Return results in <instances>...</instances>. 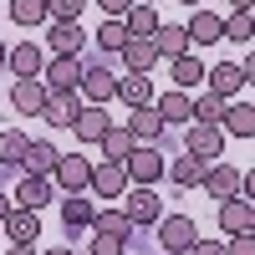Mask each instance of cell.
Masks as SVG:
<instances>
[{
    "label": "cell",
    "mask_w": 255,
    "mask_h": 255,
    "mask_svg": "<svg viewBox=\"0 0 255 255\" xmlns=\"http://www.w3.org/2000/svg\"><path fill=\"white\" fill-rule=\"evenodd\" d=\"M230 10H255V0H230Z\"/></svg>",
    "instance_id": "c3c4849f"
},
{
    "label": "cell",
    "mask_w": 255,
    "mask_h": 255,
    "mask_svg": "<svg viewBox=\"0 0 255 255\" xmlns=\"http://www.w3.org/2000/svg\"><path fill=\"white\" fill-rule=\"evenodd\" d=\"M82 102H97V108H108V102L118 97V72L102 67L97 56H82Z\"/></svg>",
    "instance_id": "6da1fadb"
},
{
    "label": "cell",
    "mask_w": 255,
    "mask_h": 255,
    "mask_svg": "<svg viewBox=\"0 0 255 255\" xmlns=\"http://www.w3.org/2000/svg\"><path fill=\"white\" fill-rule=\"evenodd\" d=\"M118 56H123V67H128V72H153L158 61H163L158 46H153V36H128V46H123Z\"/></svg>",
    "instance_id": "9a60e30c"
},
{
    "label": "cell",
    "mask_w": 255,
    "mask_h": 255,
    "mask_svg": "<svg viewBox=\"0 0 255 255\" xmlns=\"http://www.w3.org/2000/svg\"><path fill=\"white\" fill-rule=\"evenodd\" d=\"M87 194H97V199H123L128 194V168L123 163H108V158H102V163H92V184H87Z\"/></svg>",
    "instance_id": "9c48e42d"
},
{
    "label": "cell",
    "mask_w": 255,
    "mask_h": 255,
    "mask_svg": "<svg viewBox=\"0 0 255 255\" xmlns=\"http://www.w3.org/2000/svg\"><path fill=\"white\" fill-rule=\"evenodd\" d=\"M5 56H10V46H5V41H0V67H5Z\"/></svg>",
    "instance_id": "681fc988"
},
{
    "label": "cell",
    "mask_w": 255,
    "mask_h": 255,
    "mask_svg": "<svg viewBox=\"0 0 255 255\" xmlns=\"http://www.w3.org/2000/svg\"><path fill=\"white\" fill-rule=\"evenodd\" d=\"M179 5H189V10H194V5H204V0H179Z\"/></svg>",
    "instance_id": "816d5d0a"
},
{
    "label": "cell",
    "mask_w": 255,
    "mask_h": 255,
    "mask_svg": "<svg viewBox=\"0 0 255 255\" xmlns=\"http://www.w3.org/2000/svg\"><path fill=\"white\" fill-rule=\"evenodd\" d=\"M123 245H128V240H118V235H97V230H92L87 255H123Z\"/></svg>",
    "instance_id": "f35d334b"
},
{
    "label": "cell",
    "mask_w": 255,
    "mask_h": 255,
    "mask_svg": "<svg viewBox=\"0 0 255 255\" xmlns=\"http://www.w3.org/2000/svg\"><path fill=\"white\" fill-rule=\"evenodd\" d=\"M225 138H255V102H225Z\"/></svg>",
    "instance_id": "603a6c76"
},
{
    "label": "cell",
    "mask_w": 255,
    "mask_h": 255,
    "mask_svg": "<svg viewBox=\"0 0 255 255\" xmlns=\"http://www.w3.org/2000/svg\"><path fill=\"white\" fill-rule=\"evenodd\" d=\"M128 184H148L153 189L163 174H168V158H163V143H138L133 153H128Z\"/></svg>",
    "instance_id": "7a4b0ae2"
},
{
    "label": "cell",
    "mask_w": 255,
    "mask_h": 255,
    "mask_svg": "<svg viewBox=\"0 0 255 255\" xmlns=\"http://www.w3.org/2000/svg\"><path fill=\"white\" fill-rule=\"evenodd\" d=\"M123 26H128V36H153L163 20H158V10L153 5H143V0H133V10L123 15Z\"/></svg>",
    "instance_id": "1f68e13d"
},
{
    "label": "cell",
    "mask_w": 255,
    "mask_h": 255,
    "mask_svg": "<svg viewBox=\"0 0 255 255\" xmlns=\"http://www.w3.org/2000/svg\"><path fill=\"white\" fill-rule=\"evenodd\" d=\"M240 72H245V82H250V87H255V51H250V56L240 61Z\"/></svg>",
    "instance_id": "ee69618b"
},
{
    "label": "cell",
    "mask_w": 255,
    "mask_h": 255,
    "mask_svg": "<svg viewBox=\"0 0 255 255\" xmlns=\"http://www.w3.org/2000/svg\"><path fill=\"white\" fill-rule=\"evenodd\" d=\"M189 255H225V245H220V240H194Z\"/></svg>",
    "instance_id": "60d3db41"
},
{
    "label": "cell",
    "mask_w": 255,
    "mask_h": 255,
    "mask_svg": "<svg viewBox=\"0 0 255 255\" xmlns=\"http://www.w3.org/2000/svg\"><path fill=\"white\" fill-rule=\"evenodd\" d=\"M51 184L61 189V194H87V184H92V163L82 158V153H61L56 168H51Z\"/></svg>",
    "instance_id": "5b68a950"
},
{
    "label": "cell",
    "mask_w": 255,
    "mask_h": 255,
    "mask_svg": "<svg viewBox=\"0 0 255 255\" xmlns=\"http://www.w3.org/2000/svg\"><path fill=\"white\" fill-rule=\"evenodd\" d=\"M92 41H97V51H123V46H128V26H123L118 15H108V20H102V31H97Z\"/></svg>",
    "instance_id": "836d02e7"
},
{
    "label": "cell",
    "mask_w": 255,
    "mask_h": 255,
    "mask_svg": "<svg viewBox=\"0 0 255 255\" xmlns=\"http://www.w3.org/2000/svg\"><path fill=\"white\" fill-rule=\"evenodd\" d=\"M184 153H194L199 163H220V153H225V128L220 123H189Z\"/></svg>",
    "instance_id": "277c9868"
},
{
    "label": "cell",
    "mask_w": 255,
    "mask_h": 255,
    "mask_svg": "<svg viewBox=\"0 0 255 255\" xmlns=\"http://www.w3.org/2000/svg\"><path fill=\"white\" fill-rule=\"evenodd\" d=\"M56 158H61V148H56L51 138H31V148H26V158H20V174H46V179H51V168H56Z\"/></svg>",
    "instance_id": "ffe728a7"
},
{
    "label": "cell",
    "mask_w": 255,
    "mask_h": 255,
    "mask_svg": "<svg viewBox=\"0 0 255 255\" xmlns=\"http://www.w3.org/2000/svg\"><path fill=\"white\" fill-rule=\"evenodd\" d=\"M168 82L174 87H204V61H194V56H179V61H168Z\"/></svg>",
    "instance_id": "4dcf8cb0"
},
{
    "label": "cell",
    "mask_w": 255,
    "mask_h": 255,
    "mask_svg": "<svg viewBox=\"0 0 255 255\" xmlns=\"http://www.w3.org/2000/svg\"><path fill=\"white\" fill-rule=\"evenodd\" d=\"M10 20L15 26H41V20H51L46 0H10Z\"/></svg>",
    "instance_id": "d590c367"
},
{
    "label": "cell",
    "mask_w": 255,
    "mask_h": 255,
    "mask_svg": "<svg viewBox=\"0 0 255 255\" xmlns=\"http://www.w3.org/2000/svg\"><path fill=\"white\" fill-rule=\"evenodd\" d=\"M123 209H128V220H133V230H138V225H158V220H163V199H158L148 184H128Z\"/></svg>",
    "instance_id": "8992f818"
},
{
    "label": "cell",
    "mask_w": 255,
    "mask_h": 255,
    "mask_svg": "<svg viewBox=\"0 0 255 255\" xmlns=\"http://www.w3.org/2000/svg\"><path fill=\"white\" fill-rule=\"evenodd\" d=\"M61 220H67V235H82V230H92L97 204L87 194H67V199H61Z\"/></svg>",
    "instance_id": "44dd1931"
},
{
    "label": "cell",
    "mask_w": 255,
    "mask_h": 255,
    "mask_svg": "<svg viewBox=\"0 0 255 255\" xmlns=\"http://www.w3.org/2000/svg\"><path fill=\"white\" fill-rule=\"evenodd\" d=\"M5 67H10L15 77H41V72H46V67H41V46H36V41H20V46H10Z\"/></svg>",
    "instance_id": "f1b7e54d"
},
{
    "label": "cell",
    "mask_w": 255,
    "mask_h": 255,
    "mask_svg": "<svg viewBox=\"0 0 255 255\" xmlns=\"http://www.w3.org/2000/svg\"><path fill=\"white\" fill-rule=\"evenodd\" d=\"M204 168L209 163H199L194 153H179V158H168V179H174V189H199L204 184Z\"/></svg>",
    "instance_id": "4316f807"
},
{
    "label": "cell",
    "mask_w": 255,
    "mask_h": 255,
    "mask_svg": "<svg viewBox=\"0 0 255 255\" xmlns=\"http://www.w3.org/2000/svg\"><path fill=\"white\" fill-rule=\"evenodd\" d=\"M77 113H82V97H77V92H51L46 108H41V123H51V128H72Z\"/></svg>",
    "instance_id": "d6986e66"
},
{
    "label": "cell",
    "mask_w": 255,
    "mask_h": 255,
    "mask_svg": "<svg viewBox=\"0 0 255 255\" xmlns=\"http://www.w3.org/2000/svg\"><path fill=\"white\" fill-rule=\"evenodd\" d=\"M102 158H108V163H128V153H133V148H138V138L133 133H128V123H113L108 128V133H102Z\"/></svg>",
    "instance_id": "d4e9b609"
},
{
    "label": "cell",
    "mask_w": 255,
    "mask_h": 255,
    "mask_svg": "<svg viewBox=\"0 0 255 255\" xmlns=\"http://www.w3.org/2000/svg\"><path fill=\"white\" fill-rule=\"evenodd\" d=\"M240 194H245V199H255V168H250V174H240Z\"/></svg>",
    "instance_id": "7bdbcfd3"
},
{
    "label": "cell",
    "mask_w": 255,
    "mask_h": 255,
    "mask_svg": "<svg viewBox=\"0 0 255 255\" xmlns=\"http://www.w3.org/2000/svg\"><path fill=\"white\" fill-rule=\"evenodd\" d=\"M10 209H15V199L5 194V189H0V225H5V215H10Z\"/></svg>",
    "instance_id": "f6af8a7d"
},
{
    "label": "cell",
    "mask_w": 255,
    "mask_h": 255,
    "mask_svg": "<svg viewBox=\"0 0 255 255\" xmlns=\"http://www.w3.org/2000/svg\"><path fill=\"white\" fill-rule=\"evenodd\" d=\"M220 118H225V97H215V92L204 87L194 97V123H220Z\"/></svg>",
    "instance_id": "8d00e7d4"
},
{
    "label": "cell",
    "mask_w": 255,
    "mask_h": 255,
    "mask_svg": "<svg viewBox=\"0 0 255 255\" xmlns=\"http://www.w3.org/2000/svg\"><path fill=\"white\" fill-rule=\"evenodd\" d=\"M204 87L215 92V97H225V102H235V92L245 87V72H240V61H220V67H209Z\"/></svg>",
    "instance_id": "2e32d148"
},
{
    "label": "cell",
    "mask_w": 255,
    "mask_h": 255,
    "mask_svg": "<svg viewBox=\"0 0 255 255\" xmlns=\"http://www.w3.org/2000/svg\"><path fill=\"white\" fill-rule=\"evenodd\" d=\"M153 46H158L163 61H179V56H189V46H194V41H189L184 26H158V31H153Z\"/></svg>",
    "instance_id": "83f0119b"
},
{
    "label": "cell",
    "mask_w": 255,
    "mask_h": 255,
    "mask_svg": "<svg viewBox=\"0 0 255 255\" xmlns=\"http://www.w3.org/2000/svg\"><path fill=\"white\" fill-rule=\"evenodd\" d=\"M97 5H102V10H108V15H118V20H123L128 10H133V0H97Z\"/></svg>",
    "instance_id": "b9f144b4"
},
{
    "label": "cell",
    "mask_w": 255,
    "mask_h": 255,
    "mask_svg": "<svg viewBox=\"0 0 255 255\" xmlns=\"http://www.w3.org/2000/svg\"><path fill=\"white\" fill-rule=\"evenodd\" d=\"M220 230H225V240H230V235H245V230H250V199H245V194L220 199Z\"/></svg>",
    "instance_id": "484cf974"
},
{
    "label": "cell",
    "mask_w": 255,
    "mask_h": 255,
    "mask_svg": "<svg viewBox=\"0 0 255 255\" xmlns=\"http://www.w3.org/2000/svg\"><path fill=\"white\" fill-rule=\"evenodd\" d=\"M225 255H255V235L245 230V235H230L225 240Z\"/></svg>",
    "instance_id": "ab89813d"
},
{
    "label": "cell",
    "mask_w": 255,
    "mask_h": 255,
    "mask_svg": "<svg viewBox=\"0 0 255 255\" xmlns=\"http://www.w3.org/2000/svg\"><path fill=\"white\" fill-rule=\"evenodd\" d=\"M184 31H189L194 46H220V41H225V15L209 10V5H194V15L184 20Z\"/></svg>",
    "instance_id": "ba28073f"
},
{
    "label": "cell",
    "mask_w": 255,
    "mask_h": 255,
    "mask_svg": "<svg viewBox=\"0 0 255 255\" xmlns=\"http://www.w3.org/2000/svg\"><path fill=\"white\" fill-rule=\"evenodd\" d=\"M56 199V184L46 179V174H20V184H15V204H26V209H46Z\"/></svg>",
    "instance_id": "5bb4252c"
},
{
    "label": "cell",
    "mask_w": 255,
    "mask_h": 255,
    "mask_svg": "<svg viewBox=\"0 0 255 255\" xmlns=\"http://www.w3.org/2000/svg\"><path fill=\"white\" fill-rule=\"evenodd\" d=\"M82 20H51L46 26V51L51 56H82Z\"/></svg>",
    "instance_id": "7c38bea8"
},
{
    "label": "cell",
    "mask_w": 255,
    "mask_h": 255,
    "mask_svg": "<svg viewBox=\"0 0 255 255\" xmlns=\"http://www.w3.org/2000/svg\"><path fill=\"white\" fill-rule=\"evenodd\" d=\"M5 255H41L36 245H5Z\"/></svg>",
    "instance_id": "bcb514c9"
},
{
    "label": "cell",
    "mask_w": 255,
    "mask_h": 255,
    "mask_svg": "<svg viewBox=\"0 0 255 255\" xmlns=\"http://www.w3.org/2000/svg\"><path fill=\"white\" fill-rule=\"evenodd\" d=\"M82 5L87 0H46V15L51 20H82Z\"/></svg>",
    "instance_id": "74e56055"
},
{
    "label": "cell",
    "mask_w": 255,
    "mask_h": 255,
    "mask_svg": "<svg viewBox=\"0 0 255 255\" xmlns=\"http://www.w3.org/2000/svg\"><path fill=\"white\" fill-rule=\"evenodd\" d=\"M0 230H5V240H10V245H36V240H41V209L15 204L10 215H5V225H0Z\"/></svg>",
    "instance_id": "30bf717a"
},
{
    "label": "cell",
    "mask_w": 255,
    "mask_h": 255,
    "mask_svg": "<svg viewBox=\"0 0 255 255\" xmlns=\"http://www.w3.org/2000/svg\"><path fill=\"white\" fill-rule=\"evenodd\" d=\"M250 235H255V199H250Z\"/></svg>",
    "instance_id": "f907efd6"
},
{
    "label": "cell",
    "mask_w": 255,
    "mask_h": 255,
    "mask_svg": "<svg viewBox=\"0 0 255 255\" xmlns=\"http://www.w3.org/2000/svg\"><path fill=\"white\" fill-rule=\"evenodd\" d=\"M118 97H123V108H148L158 92L148 82V72H128V77H118Z\"/></svg>",
    "instance_id": "cb8c5ba5"
},
{
    "label": "cell",
    "mask_w": 255,
    "mask_h": 255,
    "mask_svg": "<svg viewBox=\"0 0 255 255\" xmlns=\"http://www.w3.org/2000/svg\"><path fill=\"white\" fill-rule=\"evenodd\" d=\"M113 128V118H108V108H97V102H82V113H77V123H72V133L82 138V143H102V133Z\"/></svg>",
    "instance_id": "e0dca14e"
},
{
    "label": "cell",
    "mask_w": 255,
    "mask_h": 255,
    "mask_svg": "<svg viewBox=\"0 0 255 255\" xmlns=\"http://www.w3.org/2000/svg\"><path fill=\"white\" fill-rule=\"evenodd\" d=\"M41 255H77L72 245H51V250H41Z\"/></svg>",
    "instance_id": "7dc6e473"
},
{
    "label": "cell",
    "mask_w": 255,
    "mask_h": 255,
    "mask_svg": "<svg viewBox=\"0 0 255 255\" xmlns=\"http://www.w3.org/2000/svg\"><path fill=\"white\" fill-rule=\"evenodd\" d=\"M153 235H158L163 255H189V245L199 240V225L189 220V215H163V220L153 225Z\"/></svg>",
    "instance_id": "3957f363"
},
{
    "label": "cell",
    "mask_w": 255,
    "mask_h": 255,
    "mask_svg": "<svg viewBox=\"0 0 255 255\" xmlns=\"http://www.w3.org/2000/svg\"><path fill=\"white\" fill-rule=\"evenodd\" d=\"M153 108L163 123H194V97H189L184 87H168L163 97H153Z\"/></svg>",
    "instance_id": "7402d4cb"
},
{
    "label": "cell",
    "mask_w": 255,
    "mask_h": 255,
    "mask_svg": "<svg viewBox=\"0 0 255 255\" xmlns=\"http://www.w3.org/2000/svg\"><path fill=\"white\" fill-rule=\"evenodd\" d=\"M41 82H46L51 92H77L82 87V56H51Z\"/></svg>",
    "instance_id": "8fae6325"
},
{
    "label": "cell",
    "mask_w": 255,
    "mask_h": 255,
    "mask_svg": "<svg viewBox=\"0 0 255 255\" xmlns=\"http://www.w3.org/2000/svg\"><path fill=\"white\" fill-rule=\"evenodd\" d=\"M46 97H51V87H46L41 77H15V87H10V108H15L20 118H41Z\"/></svg>",
    "instance_id": "52a82bcc"
},
{
    "label": "cell",
    "mask_w": 255,
    "mask_h": 255,
    "mask_svg": "<svg viewBox=\"0 0 255 255\" xmlns=\"http://www.w3.org/2000/svg\"><path fill=\"white\" fill-rule=\"evenodd\" d=\"M128 133L138 143H163V118H158L153 102H148V108H128Z\"/></svg>",
    "instance_id": "ac0fdd59"
},
{
    "label": "cell",
    "mask_w": 255,
    "mask_h": 255,
    "mask_svg": "<svg viewBox=\"0 0 255 255\" xmlns=\"http://www.w3.org/2000/svg\"><path fill=\"white\" fill-rule=\"evenodd\" d=\"M26 148H31V138L20 133V128H5V133H0V163H15V168H20Z\"/></svg>",
    "instance_id": "d6a6232c"
},
{
    "label": "cell",
    "mask_w": 255,
    "mask_h": 255,
    "mask_svg": "<svg viewBox=\"0 0 255 255\" xmlns=\"http://www.w3.org/2000/svg\"><path fill=\"white\" fill-rule=\"evenodd\" d=\"M92 230H97V235H118V240H128V235H133V220H128V209H118V204H108V209L97 204Z\"/></svg>",
    "instance_id": "f546056e"
},
{
    "label": "cell",
    "mask_w": 255,
    "mask_h": 255,
    "mask_svg": "<svg viewBox=\"0 0 255 255\" xmlns=\"http://www.w3.org/2000/svg\"><path fill=\"white\" fill-rule=\"evenodd\" d=\"M204 194L215 199V204H220V199H235V194H240V168H235V163H209V168H204Z\"/></svg>",
    "instance_id": "4fadbf2b"
},
{
    "label": "cell",
    "mask_w": 255,
    "mask_h": 255,
    "mask_svg": "<svg viewBox=\"0 0 255 255\" xmlns=\"http://www.w3.org/2000/svg\"><path fill=\"white\" fill-rule=\"evenodd\" d=\"M225 41H255V10H230L225 15Z\"/></svg>",
    "instance_id": "e575fe53"
}]
</instances>
